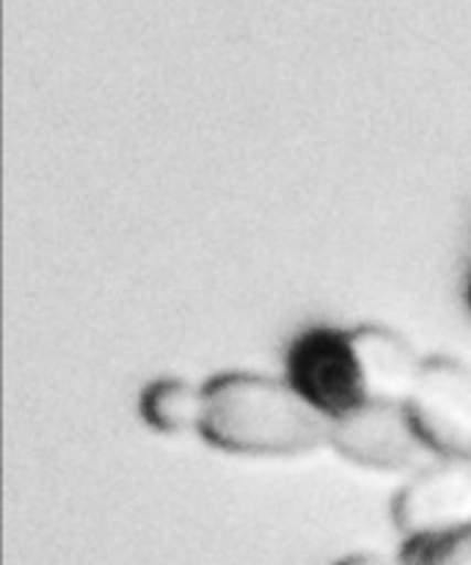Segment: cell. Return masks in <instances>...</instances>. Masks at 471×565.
<instances>
[{
    "label": "cell",
    "mask_w": 471,
    "mask_h": 565,
    "mask_svg": "<svg viewBox=\"0 0 471 565\" xmlns=\"http://www.w3.org/2000/svg\"><path fill=\"white\" fill-rule=\"evenodd\" d=\"M463 303H467V312L471 315V268H469L467 279H463Z\"/></svg>",
    "instance_id": "7"
},
{
    "label": "cell",
    "mask_w": 471,
    "mask_h": 565,
    "mask_svg": "<svg viewBox=\"0 0 471 565\" xmlns=\"http://www.w3.org/2000/svg\"><path fill=\"white\" fill-rule=\"evenodd\" d=\"M422 356L389 326H314L285 353V379L329 423L378 401H403Z\"/></svg>",
    "instance_id": "1"
},
{
    "label": "cell",
    "mask_w": 471,
    "mask_h": 565,
    "mask_svg": "<svg viewBox=\"0 0 471 565\" xmlns=\"http://www.w3.org/2000/svg\"><path fill=\"white\" fill-rule=\"evenodd\" d=\"M329 419L309 406L287 379L235 370L202 384L196 436L215 450L292 458L329 447Z\"/></svg>",
    "instance_id": "2"
},
{
    "label": "cell",
    "mask_w": 471,
    "mask_h": 565,
    "mask_svg": "<svg viewBox=\"0 0 471 565\" xmlns=\"http://www.w3.org/2000/svg\"><path fill=\"white\" fill-rule=\"evenodd\" d=\"M329 447L367 469L425 467L428 456L408 425L403 401H378L331 423Z\"/></svg>",
    "instance_id": "4"
},
{
    "label": "cell",
    "mask_w": 471,
    "mask_h": 565,
    "mask_svg": "<svg viewBox=\"0 0 471 565\" xmlns=\"http://www.w3.org/2000/svg\"><path fill=\"white\" fill-rule=\"evenodd\" d=\"M403 565H471V519L419 530L403 546Z\"/></svg>",
    "instance_id": "6"
},
{
    "label": "cell",
    "mask_w": 471,
    "mask_h": 565,
    "mask_svg": "<svg viewBox=\"0 0 471 565\" xmlns=\"http://www.w3.org/2000/svg\"><path fill=\"white\" fill-rule=\"evenodd\" d=\"M141 419L165 436L199 434L202 419V386L182 379H160L143 390L138 401Z\"/></svg>",
    "instance_id": "5"
},
{
    "label": "cell",
    "mask_w": 471,
    "mask_h": 565,
    "mask_svg": "<svg viewBox=\"0 0 471 565\" xmlns=\"http://www.w3.org/2000/svg\"><path fill=\"white\" fill-rule=\"evenodd\" d=\"M403 408L433 461H471V364L422 356Z\"/></svg>",
    "instance_id": "3"
}]
</instances>
